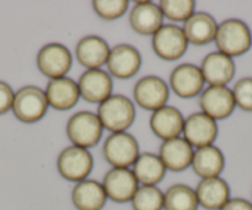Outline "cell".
<instances>
[{"label": "cell", "instance_id": "obj_1", "mask_svg": "<svg viewBox=\"0 0 252 210\" xmlns=\"http://www.w3.org/2000/svg\"><path fill=\"white\" fill-rule=\"evenodd\" d=\"M215 45L229 57L242 56L251 48L252 33L249 26L239 19H229L218 25Z\"/></svg>", "mask_w": 252, "mask_h": 210}, {"label": "cell", "instance_id": "obj_2", "mask_svg": "<svg viewBox=\"0 0 252 210\" xmlns=\"http://www.w3.org/2000/svg\"><path fill=\"white\" fill-rule=\"evenodd\" d=\"M98 118L103 127L111 132H125L135 121L136 110L129 98L110 95L98 107Z\"/></svg>", "mask_w": 252, "mask_h": 210}, {"label": "cell", "instance_id": "obj_3", "mask_svg": "<svg viewBox=\"0 0 252 210\" xmlns=\"http://www.w3.org/2000/svg\"><path fill=\"white\" fill-rule=\"evenodd\" d=\"M13 112L16 119L25 124H33L42 119L48 109L46 93L35 86H26L19 89L14 96Z\"/></svg>", "mask_w": 252, "mask_h": 210}, {"label": "cell", "instance_id": "obj_4", "mask_svg": "<svg viewBox=\"0 0 252 210\" xmlns=\"http://www.w3.org/2000/svg\"><path fill=\"white\" fill-rule=\"evenodd\" d=\"M103 154L114 168H127L139 158V142L131 134L113 132L104 142Z\"/></svg>", "mask_w": 252, "mask_h": 210}, {"label": "cell", "instance_id": "obj_5", "mask_svg": "<svg viewBox=\"0 0 252 210\" xmlns=\"http://www.w3.org/2000/svg\"><path fill=\"white\" fill-rule=\"evenodd\" d=\"M103 125L98 115L92 112H79L72 115L67 122V136L73 146L89 149L100 141Z\"/></svg>", "mask_w": 252, "mask_h": 210}, {"label": "cell", "instance_id": "obj_6", "mask_svg": "<svg viewBox=\"0 0 252 210\" xmlns=\"http://www.w3.org/2000/svg\"><path fill=\"white\" fill-rule=\"evenodd\" d=\"M57 168L64 180L69 182H82L93 170V157L87 149L69 146L58 156Z\"/></svg>", "mask_w": 252, "mask_h": 210}, {"label": "cell", "instance_id": "obj_7", "mask_svg": "<svg viewBox=\"0 0 252 210\" xmlns=\"http://www.w3.org/2000/svg\"><path fill=\"white\" fill-rule=\"evenodd\" d=\"M188 40L183 29L179 26L163 25L152 36V48L155 54L164 61H176L187 52Z\"/></svg>", "mask_w": 252, "mask_h": 210}, {"label": "cell", "instance_id": "obj_8", "mask_svg": "<svg viewBox=\"0 0 252 210\" xmlns=\"http://www.w3.org/2000/svg\"><path fill=\"white\" fill-rule=\"evenodd\" d=\"M37 67L43 76L51 79L63 78L72 67L71 52L61 43L45 45L37 54Z\"/></svg>", "mask_w": 252, "mask_h": 210}, {"label": "cell", "instance_id": "obj_9", "mask_svg": "<svg viewBox=\"0 0 252 210\" xmlns=\"http://www.w3.org/2000/svg\"><path fill=\"white\" fill-rule=\"evenodd\" d=\"M134 98L142 109L156 110L166 107L169 98L168 86L162 78L156 76H146L140 79L134 88Z\"/></svg>", "mask_w": 252, "mask_h": 210}, {"label": "cell", "instance_id": "obj_10", "mask_svg": "<svg viewBox=\"0 0 252 210\" xmlns=\"http://www.w3.org/2000/svg\"><path fill=\"white\" fill-rule=\"evenodd\" d=\"M106 197L115 203H126L132 200L139 189V182L129 168H113L103 180Z\"/></svg>", "mask_w": 252, "mask_h": 210}, {"label": "cell", "instance_id": "obj_11", "mask_svg": "<svg viewBox=\"0 0 252 210\" xmlns=\"http://www.w3.org/2000/svg\"><path fill=\"white\" fill-rule=\"evenodd\" d=\"M199 105L202 113L217 120L226 119L232 114L236 104L232 90L227 87H208L199 96Z\"/></svg>", "mask_w": 252, "mask_h": 210}, {"label": "cell", "instance_id": "obj_12", "mask_svg": "<svg viewBox=\"0 0 252 210\" xmlns=\"http://www.w3.org/2000/svg\"><path fill=\"white\" fill-rule=\"evenodd\" d=\"M183 135L184 140L192 147L210 146L218 136L217 121L204 113L190 114L184 120Z\"/></svg>", "mask_w": 252, "mask_h": 210}, {"label": "cell", "instance_id": "obj_13", "mask_svg": "<svg viewBox=\"0 0 252 210\" xmlns=\"http://www.w3.org/2000/svg\"><path fill=\"white\" fill-rule=\"evenodd\" d=\"M141 62L139 51L134 46L123 43L110 50L106 66L111 76L119 79H127L139 72Z\"/></svg>", "mask_w": 252, "mask_h": 210}, {"label": "cell", "instance_id": "obj_14", "mask_svg": "<svg viewBox=\"0 0 252 210\" xmlns=\"http://www.w3.org/2000/svg\"><path fill=\"white\" fill-rule=\"evenodd\" d=\"M204 78L200 68L192 63L179 64L169 76V86L179 98H193L202 91Z\"/></svg>", "mask_w": 252, "mask_h": 210}, {"label": "cell", "instance_id": "obj_15", "mask_svg": "<svg viewBox=\"0 0 252 210\" xmlns=\"http://www.w3.org/2000/svg\"><path fill=\"white\" fill-rule=\"evenodd\" d=\"M78 88L84 100L101 104L111 95L113 81L110 76L101 69H88L79 78Z\"/></svg>", "mask_w": 252, "mask_h": 210}, {"label": "cell", "instance_id": "obj_16", "mask_svg": "<svg viewBox=\"0 0 252 210\" xmlns=\"http://www.w3.org/2000/svg\"><path fill=\"white\" fill-rule=\"evenodd\" d=\"M203 78L210 87H226L235 76V63L231 57L221 52H212L200 64Z\"/></svg>", "mask_w": 252, "mask_h": 210}, {"label": "cell", "instance_id": "obj_17", "mask_svg": "<svg viewBox=\"0 0 252 210\" xmlns=\"http://www.w3.org/2000/svg\"><path fill=\"white\" fill-rule=\"evenodd\" d=\"M110 48L104 38L89 35L81 38L76 46V57L79 64L88 69H99L108 62Z\"/></svg>", "mask_w": 252, "mask_h": 210}, {"label": "cell", "instance_id": "obj_18", "mask_svg": "<svg viewBox=\"0 0 252 210\" xmlns=\"http://www.w3.org/2000/svg\"><path fill=\"white\" fill-rule=\"evenodd\" d=\"M48 105L56 110H69L78 103L81 98L78 83L68 77L51 79L46 88Z\"/></svg>", "mask_w": 252, "mask_h": 210}, {"label": "cell", "instance_id": "obj_19", "mask_svg": "<svg viewBox=\"0 0 252 210\" xmlns=\"http://www.w3.org/2000/svg\"><path fill=\"white\" fill-rule=\"evenodd\" d=\"M132 30L142 36L155 35L163 26V14L159 6L151 1H139L130 13Z\"/></svg>", "mask_w": 252, "mask_h": 210}, {"label": "cell", "instance_id": "obj_20", "mask_svg": "<svg viewBox=\"0 0 252 210\" xmlns=\"http://www.w3.org/2000/svg\"><path fill=\"white\" fill-rule=\"evenodd\" d=\"M193 147L184 139L167 140L159 147V158L164 167L173 172H182L192 165Z\"/></svg>", "mask_w": 252, "mask_h": 210}, {"label": "cell", "instance_id": "obj_21", "mask_svg": "<svg viewBox=\"0 0 252 210\" xmlns=\"http://www.w3.org/2000/svg\"><path fill=\"white\" fill-rule=\"evenodd\" d=\"M150 126L154 134L164 141L176 139L181 132H183V115L176 108L166 105L154 112L150 119Z\"/></svg>", "mask_w": 252, "mask_h": 210}, {"label": "cell", "instance_id": "obj_22", "mask_svg": "<svg viewBox=\"0 0 252 210\" xmlns=\"http://www.w3.org/2000/svg\"><path fill=\"white\" fill-rule=\"evenodd\" d=\"M198 203L208 210H220L230 199L229 184L222 178H205L195 189Z\"/></svg>", "mask_w": 252, "mask_h": 210}, {"label": "cell", "instance_id": "obj_23", "mask_svg": "<svg viewBox=\"0 0 252 210\" xmlns=\"http://www.w3.org/2000/svg\"><path fill=\"white\" fill-rule=\"evenodd\" d=\"M106 199L103 184L93 180L78 182L72 190V202L78 210H101Z\"/></svg>", "mask_w": 252, "mask_h": 210}, {"label": "cell", "instance_id": "obj_24", "mask_svg": "<svg viewBox=\"0 0 252 210\" xmlns=\"http://www.w3.org/2000/svg\"><path fill=\"white\" fill-rule=\"evenodd\" d=\"M218 24L212 15L207 13H194L184 21L183 31L188 42L195 46L208 45L215 40Z\"/></svg>", "mask_w": 252, "mask_h": 210}, {"label": "cell", "instance_id": "obj_25", "mask_svg": "<svg viewBox=\"0 0 252 210\" xmlns=\"http://www.w3.org/2000/svg\"><path fill=\"white\" fill-rule=\"evenodd\" d=\"M192 167L203 180L219 177L225 167V157L217 146L200 147L193 154Z\"/></svg>", "mask_w": 252, "mask_h": 210}, {"label": "cell", "instance_id": "obj_26", "mask_svg": "<svg viewBox=\"0 0 252 210\" xmlns=\"http://www.w3.org/2000/svg\"><path fill=\"white\" fill-rule=\"evenodd\" d=\"M132 173L142 185H156L164 178L166 167L158 156L151 152H145L140 154L134 163Z\"/></svg>", "mask_w": 252, "mask_h": 210}, {"label": "cell", "instance_id": "obj_27", "mask_svg": "<svg viewBox=\"0 0 252 210\" xmlns=\"http://www.w3.org/2000/svg\"><path fill=\"white\" fill-rule=\"evenodd\" d=\"M195 190L186 184H174L164 193V210H198Z\"/></svg>", "mask_w": 252, "mask_h": 210}, {"label": "cell", "instance_id": "obj_28", "mask_svg": "<svg viewBox=\"0 0 252 210\" xmlns=\"http://www.w3.org/2000/svg\"><path fill=\"white\" fill-rule=\"evenodd\" d=\"M164 194L156 185H142L132 198L134 210H162Z\"/></svg>", "mask_w": 252, "mask_h": 210}, {"label": "cell", "instance_id": "obj_29", "mask_svg": "<svg viewBox=\"0 0 252 210\" xmlns=\"http://www.w3.org/2000/svg\"><path fill=\"white\" fill-rule=\"evenodd\" d=\"M163 18L172 21H187L194 14L195 1L193 0H163L159 3Z\"/></svg>", "mask_w": 252, "mask_h": 210}, {"label": "cell", "instance_id": "obj_30", "mask_svg": "<svg viewBox=\"0 0 252 210\" xmlns=\"http://www.w3.org/2000/svg\"><path fill=\"white\" fill-rule=\"evenodd\" d=\"M94 11L99 18L104 20H115L121 18L129 8V1L126 0H94Z\"/></svg>", "mask_w": 252, "mask_h": 210}, {"label": "cell", "instance_id": "obj_31", "mask_svg": "<svg viewBox=\"0 0 252 210\" xmlns=\"http://www.w3.org/2000/svg\"><path fill=\"white\" fill-rule=\"evenodd\" d=\"M235 104L244 112H252V77H245L236 82L232 89Z\"/></svg>", "mask_w": 252, "mask_h": 210}, {"label": "cell", "instance_id": "obj_32", "mask_svg": "<svg viewBox=\"0 0 252 210\" xmlns=\"http://www.w3.org/2000/svg\"><path fill=\"white\" fill-rule=\"evenodd\" d=\"M14 96L15 94L11 87L5 82L0 81V115L5 114L13 108Z\"/></svg>", "mask_w": 252, "mask_h": 210}, {"label": "cell", "instance_id": "obj_33", "mask_svg": "<svg viewBox=\"0 0 252 210\" xmlns=\"http://www.w3.org/2000/svg\"><path fill=\"white\" fill-rule=\"evenodd\" d=\"M220 210H252V204L244 198L229 199Z\"/></svg>", "mask_w": 252, "mask_h": 210}]
</instances>
